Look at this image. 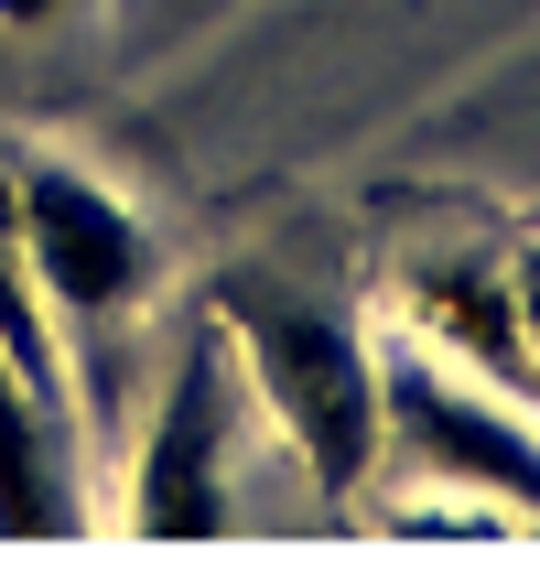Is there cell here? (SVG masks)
I'll use <instances>...</instances> for the list:
<instances>
[{
  "instance_id": "3",
  "label": "cell",
  "mask_w": 540,
  "mask_h": 562,
  "mask_svg": "<svg viewBox=\"0 0 540 562\" xmlns=\"http://www.w3.org/2000/svg\"><path fill=\"white\" fill-rule=\"evenodd\" d=\"M0 206H11V238L33 260V292L44 314H76V325H120L151 303L162 281V238L140 227V206L120 184H98L66 151H22L0 162Z\"/></svg>"
},
{
  "instance_id": "9",
  "label": "cell",
  "mask_w": 540,
  "mask_h": 562,
  "mask_svg": "<svg viewBox=\"0 0 540 562\" xmlns=\"http://www.w3.org/2000/svg\"><path fill=\"white\" fill-rule=\"evenodd\" d=\"M44 11H55V0H0V22H44Z\"/></svg>"
},
{
  "instance_id": "7",
  "label": "cell",
  "mask_w": 540,
  "mask_h": 562,
  "mask_svg": "<svg viewBox=\"0 0 540 562\" xmlns=\"http://www.w3.org/2000/svg\"><path fill=\"white\" fill-rule=\"evenodd\" d=\"M0 357L22 368L33 401L66 412V347H55V325H44V292H33V260H22V238H11V206H0Z\"/></svg>"
},
{
  "instance_id": "5",
  "label": "cell",
  "mask_w": 540,
  "mask_h": 562,
  "mask_svg": "<svg viewBox=\"0 0 540 562\" xmlns=\"http://www.w3.org/2000/svg\"><path fill=\"white\" fill-rule=\"evenodd\" d=\"M401 292H410V336L443 357V368H465V379L508 390V401H540L530 325H519V281H508V271H475V260H410Z\"/></svg>"
},
{
  "instance_id": "8",
  "label": "cell",
  "mask_w": 540,
  "mask_h": 562,
  "mask_svg": "<svg viewBox=\"0 0 540 562\" xmlns=\"http://www.w3.org/2000/svg\"><path fill=\"white\" fill-rule=\"evenodd\" d=\"M508 281H519V325H530V368H540V238L508 260Z\"/></svg>"
},
{
  "instance_id": "4",
  "label": "cell",
  "mask_w": 540,
  "mask_h": 562,
  "mask_svg": "<svg viewBox=\"0 0 540 562\" xmlns=\"http://www.w3.org/2000/svg\"><path fill=\"white\" fill-rule=\"evenodd\" d=\"M131 530L140 541H216L227 530V357L184 347L131 454Z\"/></svg>"
},
{
  "instance_id": "1",
  "label": "cell",
  "mask_w": 540,
  "mask_h": 562,
  "mask_svg": "<svg viewBox=\"0 0 540 562\" xmlns=\"http://www.w3.org/2000/svg\"><path fill=\"white\" fill-rule=\"evenodd\" d=\"M216 336L238 347L260 412L303 454V476L346 508L390 454V432H379V347L270 271H216Z\"/></svg>"
},
{
  "instance_id": "2",
  "label": "cell",
  "mask_w": 540,
  "mask_h": 562,
  "mask_svg": "<svg viewBox=\"0 0 540 562\" xmlns=\"http://www.w3.org/2000/svg\"><path fill=\"white\" fill-rule=\"evenodd\" d=\"M379 432H390V454L410 476L454 487V508L486 497L475 519H530L540 530V422H530V401L443 368L421 336H390L379 347Z\"/></svg>"
},
{
  "instance_id": "6",
  "label": "cell",
  "mask_w": 540,
  "mask_h": 562,
  "mask_svg": "<svg viewBox=\"0 0 540 562\" xmlns=\"http://www.w3.org/2000/svg\"><path fill=\"white\" fill-rule=\"evenodd\" d=\"M98 530V508L66 465V412L22 390V368L0 357V541H76Z\"/></svg>"
}]
</instances>
